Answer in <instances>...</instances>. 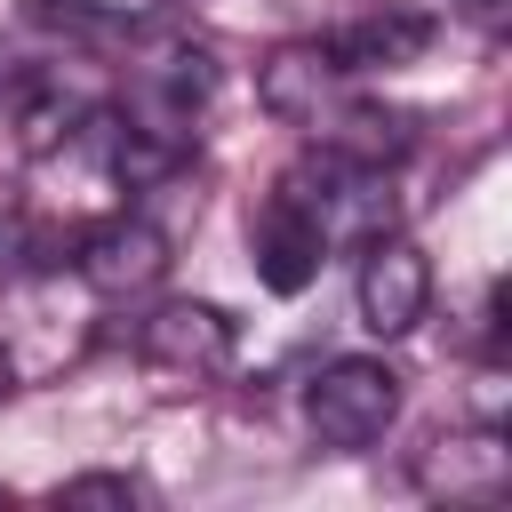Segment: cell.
<instances>
[{
    "label": "cell",
    "instance_id": "6da1fadb",
    "mask_svg": "<svg viewBox=\"0 0 512 512\" xmlns=\"http://www.w3.org/2000/svg\"><path fill=\"white\" fill-rule=\"evenodd\" d=\"M400 416V368L376 352H344L304 384V424L320 448H368Z\"/></svg>",
    "mask_w": 512,
    "mask_h": 512
},
{
    "label": "cell",
    "instance_id": "7a4b0ae2",
    "mask_svg": "<svg viewBox=\"0 0 512 512\" xmlns=\"http://www.w3.org/2000/svg\"><path fill=\"white\" fill-rule=\"evenodd\" d=\"M296 200L312 208V224L328 232V248H368L376 232H392V176L368 168V160H344V152H320L312 168L288 176Z\"/></svg>",
    "mask_w": 512,
    "mask_h": 512
},
{
    "label": "cell",
    "instance_id": "3957f363",
    "mask_svg": "<svg viewBox=\"0 0 512 512\" xmlns=\"http://www.w3.org/2000/svg\"><path fill=\"white\" fill-rule=\"evenodd\" d=\"M136 352H144L152 368H168V376L208 384V376H232V360H240V320H232L224 304L168 296V304H152V312L136 320Z\"/></svg>",
    "mask_w": 512,
    "mask_h": 512
},
{
    "label": "cell",
    "instance_id": "277c9868",
    "mask_svg": "<svg viewBox=\"0 0 512 512\" xmlns=\"http://www.w3.org/2000/svg\"><path fill=\"white\" fill-rule=\"evenodd\" d=\"M72 272L88 280V296H104V304H144L160 280H168V232L152 224V216H104V224H88L80 232V248H72Z\"/></svg>",
    "mask_w": 512,
    "mask_h": 512
},
{
    "label": "cell",
    "instance_id": "5b68a950",
    "mask_svg": "<svg viewBox=\"0 0 512 512\" xmlns=\"http://www.w3.org/2000/svg\"><path fill=\"white\" fill-rule=\"evenodd\" d=\"M360 256V280H352V304H360V328L368 336H416L424 328V312H432V264H424V248L416 240H400V232H376L368 248H352Z\"/></svg>",
    "mask_w": 512,
    "mask_h": 512
},
{
    "label": "cell",
    "instance_id": "8992f818",
    "mask_svg": "<svg viewBox=\"0 0 512 512\" xmlns=\"http://www.w3.org/2000/svg\"><path fill=\"white\" fill-rule=\"evenodd\" d=\"M248 248H256V280H264L272 296H304V288L320 280V264H328V232L312 224V208L296 200L288 176H280V184L264 192V208L248 216Z\"/></svg>",
    "mask_w": 512,
    "mask_h": 512
},
{
    "label": "cell",
    "instance_id": "52a82bcc",
    "mask_svg": "<svg viewBox=\"0 0 512 512\" xmlns=\"http://www.w3.org/2000/svg\"><path fill=\"white\" fill-rule=\"evenodd\" d=\"M352 88H360V80H352L320 40H288V48H272V64H264V104H272L288 128H304L312 144L328 136V120L344 112Z\"/></svg>",
    "mask_w": 512,
    "mask_h": 512
},
{
    "label": "cell",
    "instance_id": "ba28073f",
    "mask_svg": "<svg viewBox=\"0 0 512 512\" xmlns=\"http://www.w3.org/2000/svg\"><path fill=\"white\" fill-rule=\"evenodd\" d=\"M416 488L440 496V504H496L512 488V448L504 432H440L424 456H416Z\"/></svg>",
    "mask_w": 512,
    "mask_h": 512
},
{
    "label": "cell",
    "instance_id": "9c48e42d",
    "mask_svg": "<svg viewBox=\"0 0 512 512\" xmlns=\"http://www.w3.org/2000/svg\"><path fill=\"white\" fill-rule=\"evenodd\" d=\"M440 40V16L432 8H368V16H352V24H336L320 48L352 72V80H368V72H392V64H416L424 48Z\"/></svg>",
    "mask_w": 512,
    "mask_h": 512
},
{
    "label": "cell",
    "instance_id": "30bf717a",
    "mask_svg": "<svg viewBox=\"0 0 512 512\" xmlns=\"http://www.w3.org/2000/svg\"><path fill=\"white\" fill-rule=\"evenodd\" d=\"M32 16L72 24V32H144L168 16V0H32Z\"/></svg>",
    "mask_w": 512,
    "mask_h": 512
},
{
    "label": "cell",
    "instance_id": "8fae6325",
    "mask_svg": "<svg viewBox=\"0 0 512 512\" xmlns=\"http://www.w3.org/2000/svg\"><path fill=\"white\" fill-rule=\"evenodd\" d=\"M56 496H64V504H144V488L120 480V472H80V480H64Z\"/></svg>",
    "mask_w": 512,
    "mask_h": 512
},
{
    "label": "cell",
    "instance_id": "7c38bea8",
    "mask_svg": "<svg viewBox=\"0 0 512 512\" xmlns=\"http://www.w3.org/2000/svg\"><path fill=\"white\" fill-rule=\"evenodd\" d=\"M8 392H16V360L0 352V400H8Z\"/></svg>",
    "mask_w": 512,
    "mask_h": 512
},
{
    "label": "cell",
    "instance_id": "4fadbf2b",
    "mask_svg": "<svg viewBox=\"0 0 512 512\" xmlns=\"http://www.w3.org/2000/svg\"><path fill=\"white\" fill-rule=\"evenodd\" d=\"M464 8H480V16H496V8H504V0H464Z\"/></svg>",
    "mask_w": 512,
    "mask_h": 512
}]
</instances>
